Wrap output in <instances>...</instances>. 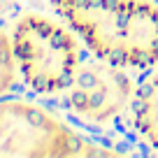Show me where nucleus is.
<instances>
[{"mask_svg": "<svg viewBox=\"0 0 158 158\" xmlns=\"http://www.w3.org/2000/svg\"><path fill=\"white\" fill-rule=\"evenodd\" d=\"M98 151L86 149L77 133L56 121L37 105H0V156H44L65 158Z\"/></svg>", "mask_w": 158, "mask_h": 158, "instance_id": "3", "label": "nucleus"}, {"mask_svg": "<svg viewBox=\"0 0 158 158\" xmlns=\"http://www.w3.org/2000/svg\"><path fill=\"white\" fill-rule=\"evenodd\" d=\"M23 81L40 95L72 89L79 72V47L70 30L42 14H26L12 33Z\"/></svg>", "mask_w": 158, "mask_h": 158, "instance_id": "2", "label": "nucleus"}, {"mask_svg": "<svg viewBox=\"0 0 158 158\" xmlns=\"http://www.w3.org/2000/svg\"><path fill=\"white\" fill-rule=\"evenodd\" d=\"M135 86L126 72L116 65H81L70 91L68 105L74 114L95 126L107 123L130 105Z\"/></svg>", "mask_w": 158, "mask_h": 158, "instance_id": "4", "label": "nucleus"}, {"mask_svg": "<svg viewBox=\"0 0 158 158\" xmlns=\"http://www.w3.org/2000/svg\"><path fill=\"white\" fill-rule=\"evenodd\" d=\"M14 47L10 44V40L5 37V33L0 30V93H5L7 89L14 86L16 68H14Z\"/></svg>", "mask_w": 158, "mask_h": 158, "instance_id": "6", "label": "nucleus"}, {"mask_svg": "<svg viewBox=\"0 0 158 158\" xmlns=\"http://www.w3.org/2000/svg\"><path fill=\"white\" fill-rule=\"evenodd\" d=\"M135 128L158 149V74L135 91Z\"/></svg>", "mask_w": 158, "mask_h": 158, "instance_id": "5", "label": "nucleus"}, {"mask_svg": "<svg viewBox=\"0 0 158 158\" xmlns=\"http://www.w3.org/2000/svg\"><path fill=\"white\" fill-rule=\"evenodd\" d=\"M51 5L102 63H158V5L149 0H51Z\"/></svg>", "mask_w": 158, "mask_h": 158, "instance_id": "1", "label": "nucleus"}]
</instances>
